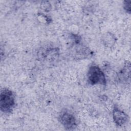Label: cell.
<instances>
[{"instance_id":"1","label":"cell","mask_w":131,"mask_h":131,"mask_svg":"<svg viewBox=\"0 0 131 131\" xmlns=\"http://www.w3.org/2000/svg\"><path fill=\"white\" fill-rule=\"evenodd\" d=\"M15 105V96L13 92L6 88L1 90L0 94V109L4 113H11Z\"/></svg>"},{"instance_id":"2","label":"cell","mask_w":131,"mask_h":131,"mask_svg":"<svg viewBox=\"0 0 131 131\" xmlns=\"http://www.w3.org/2000/svg\"><path fill=\"white\" fill-rule=\"evenodd\" d=\"M88 81L92 85L101 84L105 85V76L102 70L97 65H91L87 73Z\"/></svg>"},{"instance_id":"3","label":"cell","mask_w":131,"mask_h":131,"mask_svg":"<svg viewBox=\"0 0 131 131\" xmlns=\"http://www.w3.org/2000/svg\"><path fill=\"white\" fill-rule=\"evenodd\" d=\"M58 120L66 129H74L77 126L76 119L74 115L68 111H62L59 115Z\"/></svg>"},{"instance_id":"4","label":"cell","mask_w":131,"mask_h":131,"mask_svg":"<svg viewBox=\"0 0 131 131\" xmlns=\"http://www.w3.org/2000/svg\"><path fill=\"white\" fill-rule=\"evenodd\" d=\"M113 118L114 123L117 126H121L127 121L128 116L115 105L113 110Z\"/></svg>"},{"instance_id":"5","label":"cell","mask_w":131,"mask_h":131,"mask_svg":"<svg viewBox=\"0 0 131 131\" xmlns=\"http://www.w3.org/2000/svg\"><path fill=\"white\" fill-rule=\"evenodd\" d=\"M117 78L118 80L122 83H126L130 82V64L129 61L126 62L123 67L119 72Z\"/></svg>"},{"instance_id":"6","label":"cell","mask_w":131,"mask_h":131,"mask_svg":"<svg viewBox=\"0 0 131 131\" xmlns=\"http://www.w3.org/2000/svg\"><path fill=\"white\" fill-rule=\"evenodd\" d=\"M115 36L111 33H106L102 37V42L104 46L107 47L113 46L116 42Z\"/></svg>"},{"instance_id":"7","label":"cell","mask_w":131,"mask_h":131,"mask_svg":"<svg viewBox=\"0 0 131 131\" xmlns=\"http://www.w3.org/2000/svg\"><path fill=\"white\" fill-rule=\"evenodd\" d=\"M131 1H125L123 3V8L125 11L128 13H130L131 6H130Z\"/></svg>"}]
</instances>
